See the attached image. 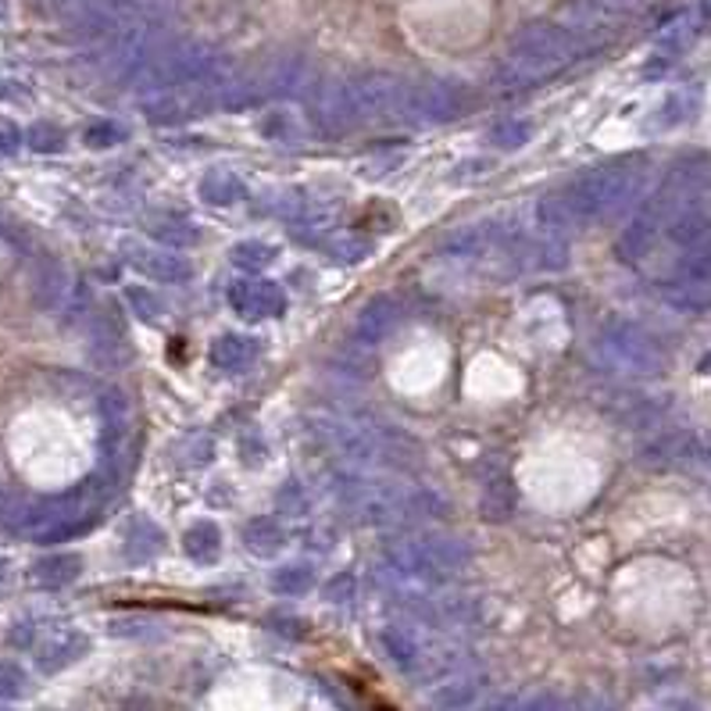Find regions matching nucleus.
<instances>
[{
	"instance_id": "1",
	"label": "nucleus",
	"mask_w": 711,
	"mask_h": 711,
	"mask_svg": "<svg viewBox=\"0 0 711 711\" xmlns=\"http://www.w3.org/2000/svg\"><path fill=\"white\" fill-rule=\"evenodd\" d=\"M704 190H708V158L697 154V158L676 162L673 168H668L662 187L636 208V215L630 219V225H625L622 236L615 240L619 262H625V265L644 262L654 251V244L662 240V233H668V225L679 219V211Z\"/></svg>"
},
{
	"instance_id": "2",
	"label": "nucleus",
	"mask_w": 711,
	"mask_h": 711,
	"mask_svg": "<svg viewBox=\"0 0 711 711\" xmlns=\"http://www.w3.org/2000/svg\"><path fill=\"white\" fill-rule=\"evenodd\" d=\"M333 493L351 515H358L368 525H408L425 519H444L451 504L436 490L401 487V482L376 479L368 473H344L333 476Z\"/></svg>"
},
{
	"instance_id": "3",
	"label": "nucleus",
	"mask_w": 711,
	"mask_h": 711,
	"mask_svg": "<svg viewBox=\"0 0 711 711\" xmlns=\"http://www.w3.org/2000/svg\"><path fill=\"white\" fill-rule=\"evenodd\" d=\"M382 558L397 579L408 582H451L473 565V547L451 533H401L390 536Z\"/></svg>"
},
{
	"instance_id": "4",
	"label": "nucleus",
	"mask_w": 711,
	"mask_h": 711,
	"mask_svg": "<svg viewBox=\"0 0 711 711\" xmlns=\"http://www.w3.org/2000/svg\"><path fill=\"white\" fill-rule=\"evenodd\" d=\"M644 179H647V165L636 158H625V162L590 168L579 179L565 182V193L573 201L579 222L593 225L622 215L640 197V190H644Z\"/></svg>"
},
{
	"instance_id": "5",
	"label": "nucleus",
	"mask_w": 711,
	"mask_h": 711,
	"mask_svg": "<svg viewBox=\"0 0 711 711\" xmlns=\"http://www.w3.org/2000/svg\"><path fill=\"white\" fill-rule=\"evenodd\" d=\"M593 358L611 376L622 379H654L665 373V347L654 340L644 325L630 319H608L593 336Z\"/></svg>"
},
{
	"instance_id": "6",
	"label": "nucleus",
	"mask_w": 711,
	"mask_h": 711,
	"mask_svg": "<svg viewBox=\"0 0 711 711\" xmlns=\"http://www.w3.org/2000/svg\"><path fill=\"white\" fill-rule=\"evenodd\" d=\"M308 115L322 136H344L362 122L358 111H354L351 82H322V87L308 97Z\"/></svg>"
},
{
	"instance_id": "7",
	"label": "nucleus",
	"mask_w": 711,
	"mask_h": 711,
	"mask_svg": "<svg viewBox=\"0 0 711 711\" xmlns=\"http://www.w3.org/2000/svg\"><path fill=\"white\" fill-rule=\"evenodd\" d=\"M404 322V304L393 293H376L351 325V344L358 351H373L382 340H390V333Z\"/></svg>"
},
{
	"instance_id": "8",
	"label": "nucleus",
	"mask_w": 711,
	"mask_h": 711,
	"mask_svg": "<svg viewBox=\"0 0 711 711\" xmlns=\"http://www.w3.org/2000/svg\"><path fill=\"white\" fill-rule=\"evenodd\" d=\"M90 358L101 368H122L133 358L130 336L122 330L115 304H104L90 315Z\"/></svg>"
},
{
	"instance_id": "9",
	"label": "nucleus",
	"mask_w": 711,
	"mask_h": 711,
	"mask_svg": "<svg viewBox=\"0 0 711 711\" xmlns=\"http://www.w3.org/2000/svg\"><path fill=\"white\" fill-rule=\"evenodd\" d=\"M230 308L244 322H265V319H279L282 315L287 297H282L279 282L247 279V282H233V287H230Z\"/></svg>"
},
{
	"instance_id": "10",
	"label": "nucleus",
	"mask_w": 711,
	"mask_h": 711,
	"mask_svg": "<svg viewBox=\"0 0 711 711\" xmlns=\"http://www.w3.org/2000/svg\"><path fill=\"white\" fill-rule=\"evenodd\" d=\"M122 254L130 258L136 273H144L154 282H190L193 279V262L182 258L179 251L168 247H144V244H122Z\"/></svg>"
},
{
	"instance_id": "11",
	"label": "nucleus",
	"mask_w": 711,
	"mask_h": 711,
	"mask_svg": "<svg viewBox=\"0 0 711 711\" xmlns=\"http://www.w3.org/2000/svg\"><path fill=\"white\" fill-rule=\"evenodd\" d=\"M465 108L462 90L451 82H425V87H411V122H451L458 119Z\"/></svg>"
},
{
	"instance_id": "12",
	"label": "nucleus",
	"mask_w": 711,
	"mask_h": 711,
	"mask_svg": "<svg viewBox=\"0 0 711 711\" xmlns=\"http://www.w3.org/2000/svg\"><path fill=\"white\" fill-rule=\"evenodd\" d=\"M693 430H654L651 440L640 447V465L647 468H682L690 451Z\"/></svg>"
},
{
	"instance_id": "13",
	"label": "nucleus",
	"mask_w": 711,
	"mask_h": 711,
	"mask_svg": "<svg viewBox=\"0 0 711 711\" xmlns=\"http://www.w3.org/2000/svg\"><path fill=\"white\" fill-rule=\"evenodd\" d=\"M144 230L168 251H187L201 244V230L187 215H176V211H151L144 219Z\"/></svg>"
},
{
	"instance_id": "14",
	"label": "nucleus",
	"mask_w": 711,
	"mask_h": 711,
	"mask_svg": "<svg viewBox=\"0 0 711 711\" xmlns=\"http://www.w3.org/2000/svg\"><path fill=\"white\" fill-rule=\"evenodd\" d=\"M536 225L544 230V236H558V240H565V236H573L576 230H582V222L576 215L573 201H568L565 187L551 190V193H544L536 201Z\"/></svg>"
},
{
	"instance_id": "15",
	"label": "nucleus",
	"mask_w": 711,
	"mask_h": 711,
	"mask_svg": "<svg viewBox=\"0 0 711 711\" xmlns=\"http://www.w3.org/2000/svg\"><path fill=\"white\" fill-rule=\"evenodd\" d=\"M262 344L254 336H240V333H225L219 336L208 351V362L222 368V373H244L254 362H258Z\"/></svg>"
},
{
	"instance_id": "16",
	"label": "nucleus",
	"mask_w": 711,
	"mask_h": 711,
	"mask_svg": "<svg viewBox=\"0 0 711 711\" xmlns=\"http://www.w3.org/2000/svg\"><path fill=\"white\" fill-rule=\"evenodd\" d=\"M662 301L682 315H701L711 311V279H665Z\"/></svg>"
},
{
	"instance_id": "17",
	"label": "nucleus",
	"mask_w": 711,
	"mask_h": 711,
	"mask_svg": "<svg viewBox=\"0 0 711 711\" xmlns=\"http://www.w3.org/2000/svg\"><path fill=\"white\" fill-rule=\"evenodd\" d=\"M515 508H519V493H515V482H511L504 473L501 476H493L487 479V487H482L479 493V515L487 519V522H511V515H515Z\"/></svg>"
},
{
	"instance_id": "18",
	"label": "nucleus",
	"mask_w": 711,
	"mask_h": 711,
	"mask_svg": "<svg viewBox=\"0 0 711 711\" xmlns=\"http://www.w3.org/2000/svg\"><path fill=\"white\" fill-rule=\"evenodd\" d=\"M244 544L251 547L254 558H276V554L290 544V533L282 530L279 519H251L244 525Z\"/></svg>"
},
{
	"instance_id": "19",
	"label": "nucleus",
	"mask_w": 711,
	"mask_h": 711,
	"mask_svg": "<svg viewBox=\"0 0 711 711\" xmlns=\"http://www.w3.org/2000/svg\"><path fill=\"white\" fill-rule=\"evenodd\" d=\"M182 551H187V558L197 562V565H215L222 558V530L215 522H193L187 533H182Z\"/></svg>"
},
{
	"instance_id": "20",
	"label": "nucleus",
	"mask_w": 711,
	"mask_h": 711,
	"mask_svg": "<svg viewBox=\"0 0 711 711\" xmlns=\"http://www.w3.org/2000/svg\"><path fill=\"white\" fill-rule=\"evenodd\" d=\"M162 547H165V533L158 525L147 519L130 522V530H125V562H133V565L154 562L162 554Z\"/></svg>"
},
{
	"instance_id": "21",
	"label": "nucleus",
	"mask_w": 711,
	"mask_h": 711,
	"mask_svg": "<svg viewBox=\"0 0 711 711\" xmlns=\"http://www.w3.org/2000/svg\"><path fill=\"white\" fill-rule=\"evenodd\" d=\"M197 193H201V201L211 208H233L247 197V182L236 173H208L201 179V187H197Z\"/></svg>"
},
{
	"instance_id": "22",
	"label": "nucleus",
	"mask_w": 711,
	"mask_h": 711,
	"mask_svg": "<svg viewBox=\"0 0 711 711\" xmlns=\"http://www.w3.org/2000/svg\"><path fill=\"white\" fill-rule=\"evenodd\" d=\"M82 573L79 554H47L33 565V582L36 587H68Z\"/></svg>"
},
{
	"instance_id": "23",
	"label": "nucleus",
	"mask_w": 711,
	"mask_h": 711,
	"mask_svg": "<svg viewBox=\"0 0 711 711\" xmlns=\"http://www.w3.org/2000/svg\"><path fill=\"white\" fill-rule=\"evenodd\" d=\"M73 282L76 279L68 276V273H62L58 265H44V268H40V276H36V304L44 308V311H54V315H58L68 290H73Z\"/></svg>"
},
{
	"instance_id": "24",
	"label": "nucleus",
	"mask_w": 711,
	"mask_h": 711,
	"mask_svg": "<svg viewBox=\"0 0 711 711\" xmlns=\"http://www.w3.org/2000/svg\"><path fill=\"white\" fill-rule=\"evenodd\" d=\"M319 247L330 254L336 265H358V262L368 258V254H373V244H368V240L358 236V233H333V236L319 240Z\"/></svg>"
},
{
	"instance_id": "25",
	"label": "nucleus",
	"mask_w": 711,
	"mask_h": 711,
	"mask_svg": "<svg viewBox=\"0 0 711 711\" xmlns=\"http://www.w3.org/2000/svg\"><path fill=\"white\" fill-rule=\"evenodd\" d=\"M230 262L240 273H265V268L276 262V247L265 244V240H240L230 251Z\"/></svg>"
},
{
	"instance_id": "26",
	"label": "nucleus",
	"mask_w": 711,
	"mask_h": 711,
	"mask_svg": "<svg viewBox=\"0 0 711 711\" xmlns=\"http://www.w3.org/2000/svg\"><path fill=\"white\" fill-rule=\"evenodd\" d=\"M93 525H97V511H73V515L47 525V530L36 536V544H65V540H76L87 530H93Z\"/></svg>"
},
{
	"instance_id": "27",
	"label": "nucleus",
	"mask_w": 711,
	"mask_h": 711,
	"mask_svg": "<svg viewBox=\"0 0 711 711\" xmlns=\"http://www.w3.org/2000/svg\"><path fill=\"white\" fill-rule=\"evenodd\" d=\"M311 587H315V573H311L308 565H282L273 576V590L282 597H301Z\"/></svg>"
},
{
	"instance_id": "28",
	"label": "nucleus",
	"mask_w": 711,
	"mask_h": 711,
	"mask_svg": "<svg viewBox=\"0 0 711 711\" xmlns=\"http://www.w3.org/2000/svg\"><path fill=\"white\" fill-rule=\"evenodd\" d=\"M530 136H533V125L530 122L508 119V122L493 125V130H490V144L501 147V151H519L522 144H530Z\"/></svg>"
},
{
	"instance_id": "29",
	"label": "nucleus",
	"mask_w": 711,
	"mask_h": 711,
	"mask_svg": "<svg viewBox=\"0 0 711 711\" xmlns=\"http://www.w3.org/2000/svg\"><path fill=\"white\" fill-rule=\"evenodd\" d=\"M125 301H130L133 315L140 322H162L165 319V301L154 290H144V287H130L125 290Z\"/></svg>"
},
{
	"instance_id": "30",
	"label": "nucleus",
	"mask_w": 711,
	"mask_h": 711,
	"mask_svg": "<svg viewBox=\"0 0 711 711\" xmlns=\"http://www.w3.org/2000/svg\"><path fill=\"white\" fill-rule=\"evenodd\" d=\"M58 315H62V325H68V330L79 325L82 319H90V287H87V282H82V279L73 282V290H68Z\"/></svg>"
},
{
	"instance_id": "31",
	"label": "nucleus",
	"mask_w": 711,
	"mask_h": 711,
	"mask_svg": "<svg viewBox=\"0 0 711 711\" xmlns=\"http://www.w3.org/2000/svg\"><path fill=\"white\" fill-rule=\"evenodd\" d=\"M82 647H87V640H82L79 633H65V636H58L54 644L40 654V665L44 668H58V665H68L76 658V654H82Z\"/></svg>"
},
{
	"instance_id": "32",
	"label": "nucleus",
	"mask_w": 711,
	"mask_h": 711,
	"mask_svg": "<svg viewBox=\"0 0 711 711\" xmlns=\"http://www.w3.org/2000/svg\"><path fill=\"white\" fill-rule=\"evenodd\" d=\"M276 508H279V515L304 519L308 511H311V501H308V493H304L301 482H287V487H282L279 497H276Z\"/></svg>"
},
{
	"instance_id": "33",
	"label": "nucleus",
	"mask_w": 711,
	"mask_h": 711,
	"mask_svg": "<svg viewBox=\"0 0 711 711\" xmlns=\"http://www.w3.org/2000/svg\"><path fill=\"white\" fill-rule=\"evenodd\" d=\"M25 140H30V147H33L36 154H58V151L65 147V133H62L54 122H36Z\"/></svg>"
},
{
	"instance_id": "34",
	"label": "nucleus",
	"mask_w": 711,
	"mask_h": 711,
	"mask_svg": "<svg viewBox=\"0 0 711 711\" xmlns=\"http://www.w3.org/2000/svg\"><path fill=\"white\" fill-rule=\"evenodd\" d=\"M693 473H711V433H690V451H687V465Z\"/></svg>"
},
{
	"instance_id": "35",
	"label": "nucleus",
	"mask_w": 711,
	"mask_h": 711,
	"mask_svg": "<svg viewBox=\"0 0 711 711\" xmlns=\"http://www.w3.org/2000/svg\"><path fill=\"white\" fill-rule=\"evenodd\" d=\"M122 136L125 133L119 130L115 122H97V125H90V130H87V144L97 147V151H108V147H115Z\"/></svg>"
},
{
	"instance_id": "36",
	"label": "nucleus",
	"mask_w": 711,
	"mask_h": 711,
	"mask_svg": "<svg viewBox=\"0 0 711 711\" xmlns=\"http://www.w3.org/2000/svg\"><path fill=\"white\" fill-rule=\"evenodd\" d=\"M354 587H358V582H354V576L351 573H340V576H333L330 582H325V597H330L333 604H347L351 597H354Z\"/></svg>"
},
{
	"instance_id": "37",
	"label": "nucleus",
	"mask_w": 711,
	"mask_h": 711,
	"mask_svg": "<svg viewBox=\"0 0 711 711\" xmlns=\"http://www.w3.org/2000/svg\"><path fill=\"white\" fill-rule=\"evenodd\" d=\"M22 693V673L15 665H0V697Z\"/></svg>"
},
{
	"instance_id": "38",
	"label": "nucleus",
	"mask_w": 711,
	"mask_h": 711,
	"mask_svg": "<svg viewBox=\"0 0 711 711\" xmlns=\"http://www.w3.org/2000/svg\"><path fill=\"white\" fill-rule=\"evenodd\" d=\"M687 119V97H668V104L662 108V125H676Z\"/></svg>"
},
{
	"instance_id": "39",
	"label": "nucleus",
	"mask_w": 711,
	"mask_h": 711,
	"mask_svg": "<svg viewBox=\"0 0 711 711\" xmlns=\"http://www.w3.org/2000/svg\"><path fill=\"white\" fill-rule=\"evenodd\" d=\"M111 630H115L119 636H122V633L130 636V630H151V619H140V615H125V619H115V622H111Z\"/></svg>"
},
{
	"instance_id": "40",
	"label": "nucleus",
	"mask_w": 711,
	"mask_h": 711,
	"mask_svg": "<svg viewBox=\"0 0 711 711\" xmlns=\"http://www.w3.org/2000/svg\"><path fill=\"white\" fill-rule=\"evenodd\" d=\"M0 151H4V154L19 151V130H15V125H0Z\"/></svg>"
},
{
	"instance_id": "41",
	"label": "nucleus",
	"mask_w": 711,
	"mask_h": 711,
	"mask_svg": "<svg viewBox=\"0 0 711 711\" xmlns=\"http://www.w3.org/2000/svg\"><path fill=\"white\" fill-rule=\"evenodd\" d=\"M476 173H490V162H468V165H462V168H454V179H479Z\"/></svg>"
},
{
	"instance_id": "42",
	"label": "nucleus",
	"mask_w": 711,
	"mask_h": 711,
	"mask_svg": "<svg viewBox=\"0 0 711 711\" xmlns=\"http://www.w3.org/2000/svg\"><path fill=\"white\" fill-rule=\"evenodd\" d=\"M597 4H601L604 11H611V15H615V11H633V8H640V4H644V0H597Z\"/></svg>"
},
{
	"instance_id": "43",
	"label": "nucleus",
	"mask_w": 711,
	"mask_h": 711,
	"mask_svg": "<svg viewBox=\"0 0 711 711\" xmlns=\"http://www.w3.org/2000/svg\"><path fill=\"white\" fill-rule=\"evenodd\" d=\"M701 22H711V0H701Z\"/></svg>"
},
{
	"instance_id": "44",
	"label": "nucleus",
	"mask_w": 711,
	"mask_h": 711,
	"mask_svg": "<svg viewBox=\"0 0 711 711\" xmlns=\"http://www.w3.org/2000/svg\"><path fill=\"white\" fill-rule=\"evenodd\" d=\"M8 573H11L8 562H0V587H8Z\"/></svg>"
},
{
	"instance_id": "45",
	"label": "nucleus",
	"mask_w": 711,
	"mask_h": 711,
	"mask_svg": "<svg viewBox=\"0 0 711 711\" xmlns=\"http://www.w3.org/2000/svg\"><path fill=\"white\" fill-rule=\"evenodd\" d=\"M0 233H4V230H0Z\"/></svg>"
}]
</instances>
